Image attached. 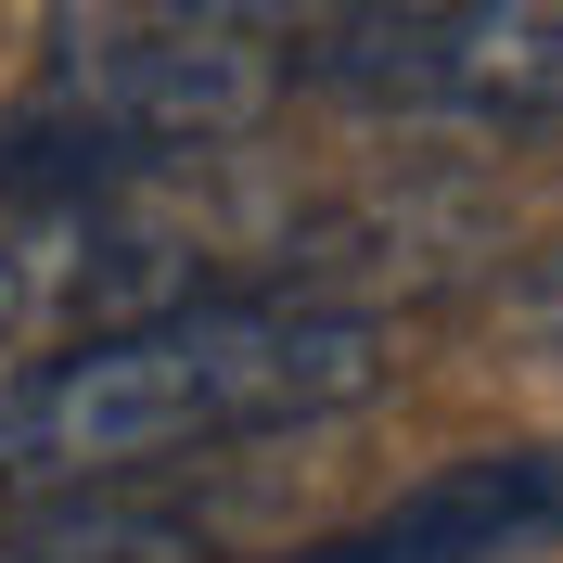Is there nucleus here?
I'll use <instances>...</instances> for the list:
<instances>
[{
    "mask_svg": "<svg viewBox=\"0 0 563 563\" xmlns=\"http://www.w3.org/2000/svg\"><path fill=\"white\" fill-rule=\"evenodd\" d=\"M397 372L385 320L333 308V295H192L167 320L90 333V346L38 358L0 385V499H77V487H141L167 461L244 449L333 422Z\"/></svg>",
    "mask_w": 563,
    "mask_h": 563,
    "instance_id": "1",
    "label": "nucleus"
},
{
    "mask_svg": "<svg viewBox=\"0 0 563 563\" xmlns=\"http://www.w3.org/2000/svg\"><path fill=\"white\" fill-rule=\"evenodd\" d=\"M499 333H512V346H538V358H563V244L526 256V269L499 282Z\"/></svg>",
    "mask_w": 563,
    "mask_h": 563,
    "instance_id": "7",
    "label": "nucleus"
},
{
    "mask_svg": "<svg viewBox=\"0 0 563 563\" xmlns=\"http://www.w3.org/2000/svg\"><path fill=\"white\" fill-rule=\"evenodd\" d=\"M422 0H90V26H154V38H231V52H282V65H333L346 38L397 26Z\"/></svg>",
    "mask_w": 563,
    "mask_h": 563,
    "instance_id": "6",
    "label": "nucleus"
},
{
    "mask_svg": "<svg viewBox=\"0 0 563 563\" xmlns=\"http://www.w3.org/2000/svg\"><path fill=\"white\" fill-rule=\"evenodd\" d=\"M333 77H358L372 103H422V115L551 129L563 115V0H422L397 26L346 38Z\"/></svg>",
    "mask_w": 563,
    "mask_h": 563,
    "instance_id": "3",
    "label": "nucleus"
},
{
    "mask_svg": "<svg viewBox=\"0 0 563 563\" xmlns=\"http://www.w3.org/2000/svg\"><path fill=\"white\" fill-rule=\"evenodd\" d=\"M206 295V244L154 206V179H103V192H38L0 231V358H65L90 333L167 320Z\"/></svg>",
    "mask_w": 563,
    "mask_h": 563,
    "instance_id": "2",
    "label": "nucleus"
},
{
    "mask_svg": "<svg viewBox=\"0 0 563 563\" xmlns=\"http://www.w3.org/2000/svg\"><path fill=\"white\" fill-rule=\"evenodd\" d=\"M538 538H563V449H474L385 499L372 526L320 538L308 563H512Z\"/></svg>",
    "mask_w": 563,
    "mask_h": 563,
    "instance_id": "4",
    "label": "nucleus"
},
{
    "mask_svg": "<svg viewBox=\"0 0 563 563\" xmlns=\"http://www.w3.org/2000/svg\"><path fill=\"white\" fill-rule=\"evenodd\" d=\"M0 563H218L206 512L141 487H77V499H26L0 526Z\"/></svg>",
    "mask_w": 563,
    "mask_h": 563,
    "instance_id": "5",
    "label": "nucleus"
}]
</instances>
